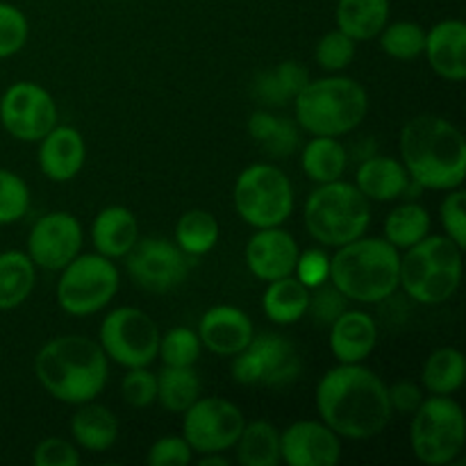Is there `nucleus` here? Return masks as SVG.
I'll list each match as a JSON object with an SVG mask.
<instances>
[{
  "label": "nucleus",
  "instance_id": "nucleus-1",
  "mask_svg": "<svg viewBox=\"0 0 466 466\" xmlns=\"http://www.w3.org/2000/svg\"><path fill=\"white\" fill-rule=\"evenodd\" d=\"M321 421L341 440H371L391 421L387 385L362 364H339L317 385Z\"/></svg>",
  "mask_w": 466,
  "mask_h": 466
},
{
  "label": "nucleus",
  "instance_id": "nucleus-2",
  "mask_svg": "<svg viewBox=\"0 0 466 466\" xmlns=\"http://www.w3.org/2000/svg\"><path fill=\"white\" fill-rule=\"evenodd\" d=\"M400 155L410 180L421 189L451 191L464 185L466 141L458 126L437 114H421L400 132Z\"/></svg>",
  "mask_w": 466,
  "mask_h": 466
},
{
  "label": "nucleus",
  "instance_id": "nucleus-3",
  "mask_svg": "<svg viewBox=\"0 0 466 466\" xmlns=\"http://www.w3.org/2000/svg\"><path fill=\"white\" fill-rule=\"evenodd\" d=\"M36 380L55 400L82 405L103 394L109 360L98 341L85 335L55 337L35 358Z\"/></svg>",
  "mask_w": 466,
  "mask_h": 466
},
{
  "label": "nucleus",
  "instance_id": "nucleus-4",
  "mask_svg": "<svg viewBox=\"0 0 466 466\" xmlns=\"http://www.w3.org/2000/svg\"><path fill=\"white\" fill-rule=\"evenodd\" d=\"M400 253L387 239L358 237L330 258V282L349 300L382 303L399 289Z\"/></svg>",
  "mask_w": 466,
  "mask_h": 466
},
{
  "label": "nucleus",
  "instance_id": "nucleus-5",
  "mask_svg": "<svg viewBox=\"0 0 466 466\" xmlns=\"http://www.w3.org/2000/svg\"><path fill=\"white\" fill-rule=\"evenodd\" d=\"M369 96L358 80L330 76L309 80L294 98L296 123L314 137H344L364 121Z\"/></svg>",
  "mask_w": 466,
  "mask_h": 466
},
{
  "label": "nucleus",
  "instance_id": "nucleus-6",
  "mask_svg": "<svg viewBox=\"0 0 466 466\" xmlns=\"http://www.w3.org/2000/svg\"><path fill=\"white\" fill-rule=\"evenodd\" d=\"M405 250L399 278L405 294L421 305L453 299L462 282V248L446 235H428Z\"/></svg>",
  "mask_w": 466,
  "mask_h": 466
},
{
  "label": "nucleus",
  "instance_id": "nucleus-7",
  "mask_svg": "<svg viewBox=\"0 0 466 466\" xmlns=\"http://www.w3.org/2000/svg\"><path fill=\"white\" fill-rule=\"evenodd\" d=\"M305 228L321 246L339 248L369 230L371 208L362 191L344 180L319 185L305 200Z\"/></svg>",
  "mask_w": 466,
  "mask_h": 466
},
{
  "label": "nucleus",
  "instance_id": "nucleus-8",
  "mask_svg": "<svg viewBox=\"0 0 466 466\" xmlns=\"http://www.w3.org/2000/svg\"><path fill=\"white\" fill-rule=\"evenodd\" d=\"M235 209L248 226H282L294 212V187L287 173L276 164H250L235 182Z\"/></svg>",
  "mask_w": 466,
  "mask_h": 466
},
{
  "label": "nucleus",
  "instance_id": "nucleus-9",
  "mask_svg": "<svg viewBox=\"0 0 466 466\" xmlns=\"http://www.w3.org/2000/svg\"><path fill=\"white\" fill-rule=\"evenodd\" d=\"M410 441L419 462L428 466H446L464 449L466 419L462 405L451 396L423 399L412 414Z\"/></svg>",
  "mask_w": 466,
  "mask_h": 466
},
{
  "label": "nucleus",
  "instance_id": "nucleus-10",
  "mask_svg": "<svg viewBox=\"0 0 466 466\" xmlns=\"http://www.w3.org/2000/svg\"><path fill=\"white\" fill-rule=\"evenodd\" d=\"M118 268L100 253L77 255L62 268L57 303L71 317H91L107 308L118 294Z\"/></svg>",
  "mask_w": 466,
  "mask_h": 466
},
{
  "label": "nucleus",
  "instance_id": "nucleus-11",
  "mask_svg": "<svg viewBox=\"0 0 466 466\" xmlns=\"http://www.w3.org/2000/svg\"><path fill=\"white\" fill-rule=\"evenodd\" d=\"M159 339L162 332L150 314L139 308H116L105 317L98 344L107 360L126 369H137L157 360Z\"/></svg>",
  "mask_w": 466,
  "mask_h": 466
},
{
  "label": "nucleus",
  "instance_id": "nucleus-12",
  "mask_svg": "<svg viewBox=\"0 0 466 466\" xmlns=\"http://www.w3.org/2000/svg\"><path fill=\"white\" fill-rule=\"evenodd\" d=\"M232 378L239 385H291L303 371L299 349L282 335H259L241 353L232 355Z\"/></svg>",
  "mask_w": 466,
  "mask_h": 466
},
{
  "label": "nucleus",
  "instance_id": "nucleus-13",
  "mask_svg": "<svg viewBox=\"0 0 466 466\" xmlns=\"http://www.w3.org/2000/svg\"><path fill=\"white\" fill-rule=\"evenodd\" d=\"M246 426L244 412L226 399H198L185 412L182 437L194 453H226L235 449Z\"/></svg>",
  "mask_w": 466,
  "mask_h": 466
},
{
  "label": "nucleus",
  "instance_id": "nucleus-14",
  "mask_svg": "<svg viewBox=\"0 0 466 466\" xmlns=\"http://www.w3.org/2000/svg\"><path fill=\"white\" fill-rule=\"evenodd\" d=\"M0 123L18 141H41L57 126V103L36 82H14L0 98Z\"/></svg>",
  "mask_w": 466,
  "mask_h": 466
},
{
  "label": "nucleus",
  "instance_id": "nucleus-15",
  "mask_svg": "<svg viewBox=\"0 0 466 466\" xmlns=\"http://www.w3.org/2000/svg\"><path fill=\"white\" fill-rule=\"evenodd\" d=\"M189 255L180 246L162 237L139 239L126 255V268L137 287L153 294L176 289L189 276Z\"/></svg>",
  "mask_w": 466,
  "mask_h": 466
},
{
  "label": "nucleus",
  "instance_id": "nucleus-16",
  "mask_svg": "<svg viewBox=\"0 0 466 466\" xmlns=\"http://www.w3.org/2000/svg\"><path fill=\"white\" fill-rule=\"evenodd\" d=\"M82 226L73 214L48 212L32 226L27 235V255L35 267L46 271H62L80 255Z\"/></svg>",
  "mask_w": 466,
  "mask_h": 466
},
{
  "label": "nucleus",
  "instance_id": "nucleus-17",
  "mask_svg": "<svg viewBox=\"0 0 466 466\" xmlns=\"http://www.w3.org/2000/svg\"><path fill=\"white\" fill-rule=\"evenodd\" d=\"M280 458L289 466H335L341 437L323 421H296L280 432Z\"/></svg>",
  "mask_w": 466,
  "mask_h": 466
},
{
  "label": "nucleus",
  "instance_id": "nucleus-18",
  "mask_svg": "<svg viewBox=\"0 0 466 466\" xmlns=\"http://www.w3.org/2000/svg\"><path fill=\"white\" fill-rule=\"evenodd\" d=\"M299 253V244L289 232L280 226L262 228L246 244V264L255 278L271 282L294 276Z\"/></svg>",
  "mask_w": 466,
  "mask_h": 466
},
{
  "label": "nucleus",
  "instance_id": "nucleus-19",
  "mask_svg": "<svg viewBox=\"0 0 466 466\" xmlns=\"http://www.w3.org/2000/svg\"><path fill=\"white\" fill-rule=\"evenodd\" d=\"M253 337L255 328L248 314L232 305H214L203 314L198 323L200 344L221 358H232V355L241 353Z\"/></svg>",
  "mask_w": 466,
  "mask_h": 466
},
{
  "label": "nucleus",
  "instance_id": "nucleus-20",
  "mask_svg": "<svg viewBox=\"0 0 466 466\" xmlns=\"http://www.w3.org/2000/svg\"><path fill=\"white\" fill-rule=\"evenodd\" d=\"M86 144L80 130L71 126H55L39 141V168L48 180L68 182L85 168Z\"/></svg>",
  "mask_w": 466,
  "mask_h": 466
},
{
  "label": "nucleus",
  "instance_id": "nucleus-21",
  "mask_svg": "<svg viewBox=\"0 0 466 466\" xmlns=\"http://www.w3.org/2000/svg\"><path fill=\"white\" fill-rule=\"evenodd\" d=\"M432 71L449 82L466 77V25L460 18H446L426 30V48Z\"/></svg>",
  "mask_w": 466,
  "mask_h": 466
},
{
  "label": "nucleus",
  "instance_id": "nucleus-22",
  "mask_svg": "<svg viewBox=\"0 0 466 466\" xmlns=\"http://www.w3.org/2000/svg\"><path fill=\"white\" fill-rule=\"evenodd\" d=\"M376 344L378 326L362 309H346L330 326V350L339 364H362Z\"/></svg>",
  "mask_w": 466,
  "mask_h": 466
},
{
  "label": "nucleus",
  "instance_id": "nucleus-23",
  "mask_svg": "<svg viewBox=\"0 0 466 466\" xmlns=\"http://www.w3.org/2000/svg\"><path fill=\"white\" fill-rule=\"evenodd\" d=\"M410 173L403 162L394 157H382V155H369L362 159L355 173V187L362 191L367 200L387 203L408 194Z\"/></svg>",
  "mask_w": 466,
  "mask_h": 466
},
{
  "label": "nucleus",
  "instance_id": "nucleus-24",
  "mask_svg": "<svg viewBox=\"0 0 466 466\" xmlns=\"http://www.w3.org/2000/svg\"><path fill=\"white\" fill-rule=\"evenodd\" d=\"M91 241L96 253L109 259L126 258L132 246L139 241V221L123 205H109L100 209L91 226Z\"/></svg>",
  "mask_w": 466,
  "mask_h": 466
},
{
  "label": "nucleus",
  "instance_id": "nucleus-25",
  "mask_svg": "<svg viewBox=\"0 0 466 466\" xmlns=\"http://www.w3.org/2000/svg\"><path fill=\"white\" fill-rule=\"evenodd\" d=\"M118 419L105 405H96L94 400L77 405V412L71 419L73 440L80 449L89 453H105L118 440Z\"/></svg>",
  "mask_w": 466,
  "mask_h": 466
},
{
  "label": "nucleus",
  "instance_id": "nucleus-26",
  "mask_svg": "<svg viewBox=\"0 0 466 466\" xmlns=\"http://www.w3.org/2000/svg\"><path fill=\"white\" fill-rule=\"evenodd\" d=\"M337 27L355 41L376 39L390 23V0H339Z\"/></svg>",
  "mask_w": 466,
  "mask_h": 466
},
{
  "label": "nucleus",
  "instance_id": "nucleus-27",
  "mask_svg": "<svg viewBox=\"0 0 466 466\" xmlns=\"http://www.w3.org/2000/svg\"><path fill=\"white\" fill-rule=\"evenodd\" d=\"M309 289L294 276L268 282L262 296V309L268 321L278 326H294L308 314Z\"/></svg>",
  "mask_w": 466,
  "mask_h": 466
},
{
  "label": "nucleus",
  "instance_id": "nucleus-28",
  "mask_svg": "<svg viewBox=\"0 0 466 466\" xmlns=\"http://www.w3.org/2000/svg\"><path fill=\"white\" fill-rule=\"evenodd\" d=\"M36 282V267L23 250L0 253V309H16L30 299Z\"/></svg>",
  "mask_w": 466,
  "mask_h": 466
},
{
  "label": "nucleus",
  "instance_id": "nucleus-29",
  "mask_svg": "<svg viewBox=\"0 0 466 466\" xmlns=\"http://www.w3.org/2000/svg\"><path fill=\"white\" fill-rule=\"evenodd\" d=\"M248 135L253 137V141L264 153L278 159L289 157L299 148V123L267 112V109L250 114Z\"/></svg>",
  "mask_w": 466,
  "mask_h": 466
},
{
  "label": "nucleus",
  "instance_id": "nucleus-30",
  "mask_svg": "<svg viewBox=\"0 0 466 466\" xmlns=\"http://www.w3.org/2000/svg\"><path fill=\"white\" fill-rule=\"evenodd\" d=\"M349 164V153L337 137H314L305 144L300 167L317 185L341 180Z\"/></svg>",
  "mask_w": 466,
  "mask_h": 466
},
{
  "label": "nucleus",
  "instance_id": "nucleus-31",
  "mask_svg": "<svg viewBox=\"0 0 466 466\" xmlns=\"http://www.w3.org/2000/svg\"><path fill=\"white\" fill-rule=\"evenodd\" d=\"M235 449L241 466H278L282 462L280 431L268 421L246 423Z\"/></svg>",
  "mask_w": 466,
  "mask_h": 466
},
{
  "label": "nucleus",
  "instance_id": "nucleus-32",
  "mask_svg": "<svg viewBox=\"0 0 466 466\" xmlns=\"http://www.w3.org/2000/svg\"><path fill=\"white\" fill-rule=\"evenodd\" d=\"M466 378V360L462 350L446 346L437 349L431 358L426 360L421 371L423 390L431 391L432 396H451L464 385Z\"/></svg>",
  "mask_w": 466,
  "mask_h": 466
},
{
  "label": "nucleus",
  "instance_id": "nucleus-33",
  "mask_svg": "<svg viewBox=\"0 0 466 466\" xmlns=\"http://www.w3.org/2000/svg\"><path fill=\"white\" fill-rule=\"evenodd\" d=\"M200 399V378L194 367H164L157 376V400L173 414H185Z\"/></svg>",
  "mask_w": 466,
  "mask_h": 466
},
{
  "label": "nucleus",
  "instance_id": "nucleus-34",
  "mask_svg": "<svg viewBox=\"0 0 466 466\" xmlns=\"http://www.w3.org/2000/svg\"><path fill=\"white\" fill-rule=\"evenodd\" d=\"M428 235H431V214L423 205L405 203L387 214L385 239L394 248H410Z\"/></svg>",
  "mask_w": 466,
  "mask_h": 466
},
{
  "label": "nucleus",
  "instance_id": "nucleus-35",
  "mask_svg": "<svg viewBox=\"0 0 466 466\" xmlns=\"http://www.w3.org/2000/svg\"><path fill=\"white\" fill-rule=\"evenodd\" d=\"M218 241V221L205 209H189L177 218L176 244L189 258L208 255Z\"/></svg>",
  "mask_w": 466,
  "mask_h": 466
},
{
  "label": "nucleus",
  "instance_id": "nucleus-36",
  "mask_svg": "<svg viewBox=\"0 0 466 466\" xmlns=\"http://www.w3.org/2000/svg\"><path fill=\"white\" fill-rule=\"evenodd\" d=\"M378 36H380L382 50L390 57L400 59V62L417 59L419 55H423V48H426V30L412 21L387 23Z\"/></svg>",
  "mask_w": 466,
  "mask_h": 466
},
{
  "label": "nucleus",
  "instance_id": "nucleus-37",
  "mask_svg": "<svg viewBox=\"0 0 466 466\" xmlns=\"http://www.w3.org/2000/svg\"><path fill=\"white\" fill-rule=\"evenodd\" d=\"M200 349L203 344L198 339V332L177 326L159 339L157 358H162L164 367H194L200 358Z\"/></svg>",
  "mask_w": 466,
  "mask_h": 466
},
{
  "label": "nucleus",
  "instance_id": "nucleus-38",
  "mask_svg": "<svg viewBox=\"0 0 466 466\" xmlns=\"http://www.w3.org/2000/svg\"><path fill=\"white\" fill-rule=\"evenodd\" d=\"M30 209V187L18 173L0 168V226L21 221Z\"/></svg>",
  "mask_w": 466,
  "mask_h": 466
},
{
  "label": "nucleus",
  "instance_id": "nucleus-39",
  "mask_svg": "<svg viewBox=\"0 0 466 466\" xmlns=\"http://www.w3.org/2000/svg\"><path fill=\"white\" fill-rule=\"evenodd\" d=\"M355 44L358 41L350 39L346 32L337 30L326 32V35L319 39L317 48H314V59H317L319 66L328 73H339L344 68H349L355 59Z\"/></svg>",
  "mask_w": 466,
  "mask_h": 466
},
{
  "label": "nucleus",
  "instance_id": "nucleus-40",
  "mask_svg": "<svg viewBox=\"0 0 466 466\" xmlns=\"http://www.w3.org/2000/svg\"><path fill=\"white\" fill-rule=\"evenodd\" d=\"M30 36L25 14L9 3H0V59L21 53Z\"/></svg>",
  "mask_w": 466,
  "mask_h": 466
},
{
  "label": "nucleus",
  "instance_id": "nucleus-41",
  "mask_svg": "<svg viewBox=\"0 0 466 466\" xmlns=\"http://www.w3.org/2000/svg\"><path fill=\"white\" fill-rule=\"evenodd\" d=\"M346 303H349V299H346L332 282L330 285L323 282L317 289H309L308 314L314 319L317 326L330 328L332 323H335V319L346 312Z\"/></svg>",
  "mask_w": 466,
  "mask_h": 466
},
{
  "label": "nucleus",
  "instance_id": "nucleus-42",
  "mask_svg": "<svg viewBox=\"0 0 466 466\" xmlns=\"http://www.w3.org/2000/svg\"><path fill=\"white\" fill-rule=\"evenodd\" d=\"M121 394L130 408H148L157 400V376L148 367L127 369L121 382Z\"/></svg>",
  "mask_w": 466,
  "mask_h": 466
},
{
  "label": "nucleus",
  "instance_id": "nucleus-43",
  "mask_svg": "<svg viewBox=\"0 0 466 466\" xmlns=\"http://www.w3.org/2000/svg\"><path fill=\"white\" fill-rule=\"evenodd\" d=\"M441 226H444L446 237L455 241L460 248H466V194L462 187L451 189L446 198L441 200Z\"/></svg>",
  "mask_w": 466,
  "mask_h": 466
},
{
  "label": "nucleus",
  "instance_id": "nucleus-44",
  "mask_svg": "<svg viewBox=\"0 0 466 466\" xmlns=\"http://www.w3.org/2000/svg\"><path fill=\"white\" fill-rule=\"evenodd\" d=\"M294 273L308 289H317L323 282L330 280V258L323 248L303 250L296 259Z\"/></svg>",
  "mask_w": 466,
  "mask_h": 466
},
{
  "label": "nucleus",
  "instance_id": "nucleus-45",
  "mask_svg": "<svg viewBox=\"0 0 466 466\" xmlns=\"http://www.w3.org/2000/svg\"><path fill=\"white\" fill-rule=\"evenodd\" d=\"M150 466H187L194 460V451L187 444L185 437H162L148 449Z\"/></svg>",
  "mask_w": 466,
  "mask_h": 466
},
{
  "label": "nucleus",
  "instance_id": "nucleus-46",
  "mask_svg": "<svg viewBox=\"0 0 466 466\" xmlns=\"http://www.w3.org/2000/svg\"><path fill=\"white\" fill-rule=\"evenodd\" d=\"M32 460L36 466H77L80 464V451L62 437H48V440L36 444Z\"/></svg>",
  "mask_w": 466,
  "mask_h": 466
},
{
  "label": "nucleus",
  "instance_id": "nucleus-47",
  "mask_svg": "<svg viewBox=\"0 0 466 466\" xmlns=\"http://www.w3.org/2000/svg\"><path fill=\"white\" fill-rule=\"evenodd\" d=\"M387 394H390L391 412L414 414L423 403V390L410 380H400L394 387H387Z\"/></svg>",
  "mask_w": 466,
  "mask_h": 466
},
{
  "label": "nucleus",
  "instance_id": "nucleus-48",
  "mask_svg": "<svg viewBox=\"0 0 466 466\" xmlns=\"http://www.w3.org/2000/svg\"><path fill=\"white\" fill-rule=\"evenodd\" d=\"M271 71L273 76H276L278 85L282 86V91H285L287 98H289L291 103H294V98L299 96V91L309 82L308 68L299 62H291V59L289 62L278 64V66L271 68Z\"/></svg>",
  "mask_w": 466,
  "mask_h": 466
},
{
  "label": "nucleus",
  "instance_id": "nucleus-49",
  "mask_svg": "<svg viewBox=\"0 0 466 466\" xmlns=\"http://www.w3.org/2000/svg\"><path fill=\"white\" fill-rule=\"evenodd\" d=\"M228 460L221 453H205L200 458V466H226Z\"/></svg>",
  "mask_w": 466,
  "mask_h": 466
}]
</instances>
